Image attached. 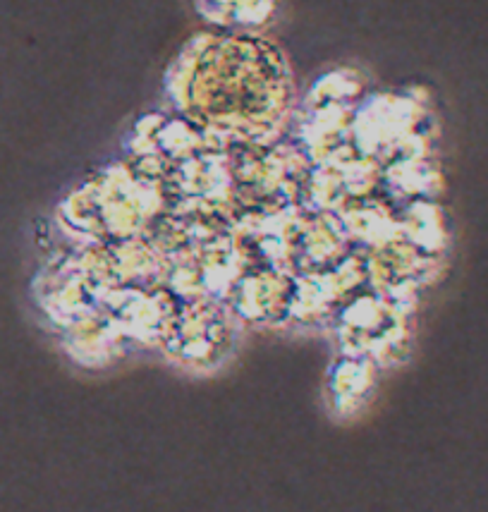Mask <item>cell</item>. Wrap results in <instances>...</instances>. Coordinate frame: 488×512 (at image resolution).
<instances>
[{
	"label": "cell",
	"mask_w": 488,
	"mask_h": 512,
	"mask_svg": "<svg viewBox=\"0 0 488 512\" xmlns=\"http://www.w3.org/2000/svg\"><path fill=\"white\" fill-rule=\"evenodd\" d=\"M199 12L221 27L259 32L271 24L278 0H197Z\"/></svg>",
	"instance_id": "1"
}]
</instances>
